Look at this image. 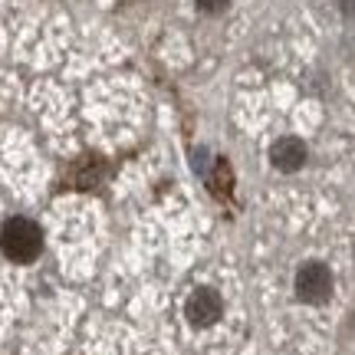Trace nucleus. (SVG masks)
<instances>
[{
  "label": "nucleus",
  "instance_id": "nucleus-1",
  "mask_svg": "<svg viewBox=\"0 0 355 355\" xmlns=\"http://www.w3.org/2000/svg\"><path fill=\"white\" fill-rule=\"evenodd\" d=\"M0 247L3 254L17 260V263H30L37 260L40 247H43V237H40V227L33 220H24V217H13L3 224V234H0Z\"/></svg>",
  "mask_w": 355,
  "mask_h": 355
},
{
  "label": "nucleus",
  "instance_id": "nucleus-2",
  "mask_svg": "<svg viewBox=\"0 0 355 355\" xmlns=\"http://www.w3.org/2000/svg\"><path fill=\"white\" fill-rule=\"evenodd\" d=\"M296 296L309 306H322L332 296V273L326 263H303L296 273Z\"/></svg>",
  "mask_w": 355,
  "mask_h": 355
},
{
  "label": "nucleus",
  "instance_id": "nucleus-3",
  "mask_svg": "<svg viewBox=\"0 0 355 355\" xmlns=\"http://www.w3.org/2000/svg\"><path fill=\"white\" fill-rule=\"evenodd\" d=\"M220 313H224V303L214 290H198L188 300V319L194 326H214Z\"/></svg>",
  "mask_w": 355,
  "mask_h": 355
},
{
  "label": "nucleus",
  "instance_id": "nucleus-4",
  "mask_svg": "<svg viewBox=\"0 0 355 355\" xmlns=\"http://www.w3.org/2000/svg\"><path fill=\"white\" fill-rule=\"evenodd\" d=\"M270 162L279 168V171H300L306 165V145L300 139H279L273 148H270Z\"/></svg>",
  "mask_w": 355,
  "mask_h": 355
},
{
  "label": "nucleus",
  "instance_id": "nucleus-5",
  "mask_svg": "<svg viewBox=\"0 0 355 355\" xmlns=\"http://www.w3.org/2000/svg\"><path fill=\"white\" fill-rule=\"evenodd\" d=\"M198 7L204 13H224L230 7V0H198Z\"/></svg>",
  "mask_w": 355,
  "mask_h": 355
},
{
  "label": "nucleus",
  "instance_id": "nucleus-6",
  "mask_svg": "<svg viewBox=\"0 0 355 355\" xmlns=\"http://www.w3.org/2000/svg\"><path fill=\"white\" fill-rule=\"evenodd\" d=\"M339 10H343V17L355 20V0H339Z\"/></svg>",
  "mask_w": 355,
  "mask_h": 355
},
{
  "label": "nucleus",
  "instance_id": "nucleus-7",
  "mask_svg": "<svg viewBox=\"0 0 355 355\" xmlns=\"http://www.w3.org/2000/svg\"><path fill=\"white\" fill-rule=\"evenodd\" d=\"M352 329H355V313H352Z\"/></svg>",
  "mask_w": 355,
  "mask_h": 355
}]
</instances>
